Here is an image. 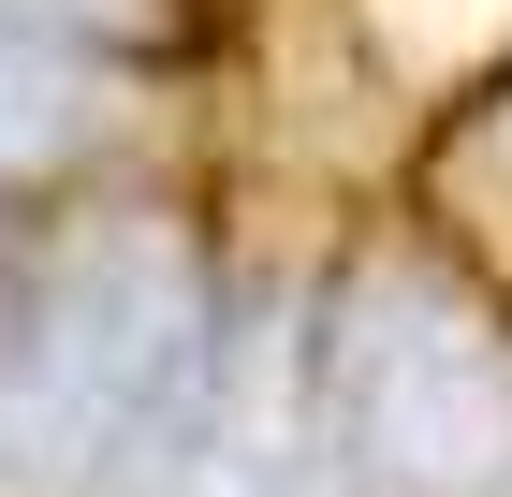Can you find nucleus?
Listing matches in <instances>:
<instances>
[{
  "label": "nucleus",
  "instance_id": "obj_1",
  "mask_svg": "<svg viewBox=\"0 0 512 497\" xmlns=\"http://www.w3.org/2000/svg\"><path fill=\"white\" fill-rule=\"evenodd\" d=\"M205 278L161 220H88L0 366V497H103L132 454H191L205 424Z\"/></svg>",
  "mask_w": 512,
  "mask_h": 497
},
{
  "label": "nucleus",
  "instance_id": "obj_2",
  "mask_svg": "<svg viewBox=\"0 0 512 497\" xmlns=\"http://www.w3.org/2000/svg\"><path fill=\"white\" fill-rule=\"evenodd\" d=\"M322 395H337V439L366 454V483L395 497H483L512 468V337L483 293H454L425 264L366 278Z\"/></svg>",
  "mask_w": 512,
  "mask_h": 497
},
{
  "label": "nucleus",
  "instance_id": "obj_3",
  "mask_svg": "<svg viewBox=\"0 0 512 497\" xmlns=\"http://www.w3.org/2000/svg\"><path fill=\"white\" fill-rule=\"evenodd\" d=\"M59 147H74V74L30 59V44H0V176H30Z\"/></svg>",
  "mask_w": 512,
  "mask_h": 497
}]
</instances>
